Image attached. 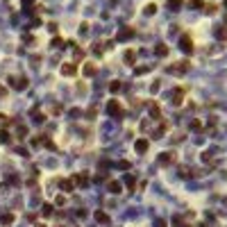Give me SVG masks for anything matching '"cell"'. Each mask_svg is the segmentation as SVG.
Wrapping results in <instances>:
<instances>
[{
	"instance_id": "obj_14",
	"label": "cell",
	"mask_w": 227,
	"mask_h": 227,
	"mask_svg": "<svg viewBox=\"0 0 227 227\" xmlns=\"http://www.w3.org/2000/svg\"><path fill=\"white\" fill-rule=\"evenodd\" d=\"M14 220H16V216H14V214H3V216H0V225H3V227L14 225Z\"/></svg>"
},
{
	"instance_id": "obj_4",
	"label": "cell",
	"mask_w": 227,
	"mask_h": 227,
	"mask_svg": "<svg viewBox=\"0 0 227 227\" xmlns=\"http://www.w3.org/2000/svg\"><path fill=\"white\" fill-rule=\"evenodd\" d=\"M148 148H150L148 139H136V141H134V150H136V155H145V152H148Z\"/></svg>"
},
{
	"instance_id": "obj_28",
	"label": "cell",
	"mask_w": 227,
	"mask_h": 227,
	"mask_svg": "<svg viewBox=\"0 0 227 227\" xmlns=\"http://www.w3.org/2000/svg\"><path fill=\"white\" fill-rule=\"evenodd\" d=\"M191 127H193L195 132H200V129H202V125H200V120H193V123H191Z\"/></svg>"
},
{
	"instance_id": "obj_26",
	"label": "cell",
	"mask_w": 227,
	"mask_h": 227,
	"mask_svg": "<svg viewBox=\"0 0 227 227\" xmlns=\"http://www.w3.org/2000/svg\"><path fill=\"white\" fill-rule=\"evenodd\" d=\"M157 12V5H148L145 7V14H155Z\"/></svg>"
},
{
	"instance_id": "obj_37",
	"label": "cell",
	"mask_w": 227,
	"mask_h": 227,
	"mask_svg": "<svg viewBox=\"0 0 227 227\" xmlns=\"http://www.w3.org/2000/svg\"><path fill=\"white\" fill-rule=\"evenodd\" d=\"M157 227H166V223L164 220H157Z\"/></svg>"
},
{
	"instance_id": "obj_25",
	"label": "cell",
	"mask_w": 227,
	"mask_h": 227,
	"mask_svg": "<svg viewBox=\"0 0 227 227\" xmlns=\"http://www.w3.org/2000/svg\"><path fill=\"white\" fill-rule=\"evenodd\" d=\"M148 71H150V66H141V68H136L134 73H136V75H143V73H148Z\"/></svg>"
},
{
	"instance_id": "obj_29",
	"label": "cell",
	"mask_w": 227,
	"mask_h": 227,
	"mask_svg": "<svg viewBox=\"0 0 227 227\" xmlns=\"http://www.w3.org/2000/svg\"><path fill=\"white\" fill-rule=\"evenodd\" d=\"M52 45L55 48H64V41L61 39H52Z\"/></svg>"
},
{
	"instance_id": "obj_1",
	"label": "cell",
	"mask_w": 227,
	"mask_h": 227,
	"mask_svg": "<svg viewBox=\"0 0 227 227\" xmlns=\"http://www.w3.org/2000/svg\"><path fill=\"white\" fill-rule=\"evenodd\" d=\"M107 114H109L111 118H123V116H125V111H123V107H120L118 100H109V102H107Z\"/></svg>"
},
{
	"instance_id": "obj_7",
	"label": "cell",
	"mask_w": 227,
	"mask_h": 227,
	"mask_svg": "<svg viewBox=\"0 0 227 227\" xmlns=\"http://www.w3.org/2000/svg\"><path fill=\"white\" fill-rule=\"evenodd\" d=\"M159 164H161V166L175 164V152H161V155H159Z\"/></svg>"
},
{
	"instance_id": "obj_11",
	"label": "cell",
	"mask_w": 227,
	"mask_h": 227,
	"mask_svg": "<svg viewBox=\"0 0 227 227\" xmlns=\"http://www.w3.org/2000/svg\"><path fill=\"white\" fill-rule=\"evenodd\" d=\"M132 36H134V30H132V27H123L116 39H118V41H127V39H132Z\"/></svg>"
},
{
	"instance_id": "obj_5",
	"label": "cell",
	"mask_w": 227,
	"mask_h": 227,
	"mask_svg": "<svg viewBox=\"0 0 227 227\" xmlns=\"http://www.w3.org/2000/svg\"><path fill=\"white\" fill-rule=\"evenodd\" d=\"M9 82H12V89H16V91H25L27 89V77H12Z\"/></svg>"
},
{
	"instance_id": "obj_33",
	"label": "cell",
	"mask_w": 227,
	"mask_h": 227,
	"mask_svg": "<svg viewBox=\"0 0 227 227\" xmlns=\"http://www.w3.org/2000/svg\"><path fill=\"white\" fill-rule=\"evenodd\" d=\"M216 34H218V39H227V32H225V30H218Z\"/></svg>"
},
{
	"instance_id": "obj_15",
	"label": "cell",
	"mask_w": 227,
	"mask_h": 227,
	"mask_svg": "<svg viewBox=\"0 0 227 227\" xmlns=\"http://www.w3.org/2000/svg\"><path fill=\"white\" fill-rule=\"evenodd\" d=\"M82 73L87 75V77H91V75L96 73V64H93V61H87V64H84V68H82Z\"/></svg>"
},
{
	"instance_id": "obj_38",
	"label": "cell",
	"mask_w": 227,
	"mask_h": 227,
	"mask_svg": "<svg viewBox=\"0 0 227 227\" xmlns=\"http://www.w3.org/2000/svg\"><path fill=\"white\" fill-rule=\"evenodd\" d=\"M34 227H45V223H36V225H34Z\"/></svg>"
},
{
	"instance_id": "obj_24",
	"label": "cell",
	"mask_w": 227,
	"mask_h": 227,
	"mask_svg": "<svg viewBox=\"0 0 227 227\" xmlns=\"http://www.w3.org/2000/svg\"><path fill=\"white\" fill-rule=\"evenodd\" d=\"M25 134H27V127L21 125V127H18V139H25Z\"/></svg>"
},
{
	"instance_id": "obj_10",
	"label": "cell",
	"mask_w": 227,
	"mask_h": 227,
	"mask_svg": "<svg viewBox=\"0 0 227 227\" xmlns=\"http://www.w3.org/2000/svg\"><path fill=\"white\" fill-rule=\"evenodd\" d=\"M107 191H109V193H114V195H118V193H123V184H120V182H116V179H111V182L107 184Z\"/></svg>"
},
{
	"instance_id": "obj_18",
	"label": "cell",
	"mask_w": 227,
	"mask_h": 227,
	"mask_svg": "<svg viewBox=\"0 0 227 227\" xmlns=\"http://www.w3.org/2000/svg\"><path fill=\"white\" fill-rule=\"evenodd\" d=\"M9 141H12V136H9V132L0 127V143H9Z\"/></svg>"
},
{
	"instance_id": "obj_6",
	"label": "cell",
	"mask_w": 227,
	"mask_h": 227,
	"mask_svg": "<svg viewBox=\"0 0 227 227\" xmlns=\"http://www.w3.org/2000/svg\"><path fill=\"white\" fill-rule=\"evenodd\" d=\"M184 93H186L184 87H177L173 91V105H182V102H184Z\"/></svg>"
},
{
	"instance_id": "obj_16",
	"label": "cell",
	"mask_w": 227,
	"mask_h": 227,
	"mask_svg": "<svg viewBox=\"0 0 227 227\" xmlns=\"http://www.w3.org/2000/svg\"><path fill=\"white\" fill-rule=\"evenodd\" d=\"M150 116L155 120H161V109H159V105H150Z\"/></svg>"
},
{
	"instance_id": "obj_23",
	"label": "cell",
	"mask_w": 227,
	"mask_h": 227,
	"mask_svg": "<svg viewBox=\"0 0 227 227\" xmlns=\"http://www.w3.org/2000/svg\"><path fill=\"white\" fill-rule=\"evenodd\" d=\"M125 184L129 186V191H134V177H132V175H127V177H125Z\"/></svg>"
},
{
	"instance_id": "obj_32",
	"label": "cell",
	"mask_w": 227,
	"mask_h": 227,
	"mask_svg": "<svg viewBox=\"0 0 227 227\" xmlns=\"http://www.w3.org/2000/svg\"><path fill=\"white\" fill-rule=\"evenodd\" d=\"M204 12H207V14H214V12H216V5H207Z\"/></svg>"
},
{
	"instance_id": "obj_21",
	"label": "cell",
	"mask_w": 227,
	"mask_h": 227,
	"mask_svg": "<svg viewBox=\"0 0 227 227\" xmlns=\"http://www.w3.org/2000/svg\"><path fill=\"white\" fill-rule=\"evenodd\" d=\"M96 220L98 223H109V216L105 211H96Z\"/></svg>"
},
{
	"instance_id": "obj_35",
	"label": "cell",
	"mask_w": 227,
	"mask_h": 227,
	"mask_svg": "<svg viewBox=\"0 0 227 227\" xmlns=\"http://www.w3.org/2000/svg\"><path fill=\"white\" fill-rule=\"evenodd\" d=\"M64 202H66V200H64V195H59V198H57V200H55V204H59V207H61Z\"/></svg>"
},
{
	"instance_id": "obj_36",
	"label": "cell",
	"mask_w": 227,
	"mask_h": 227,
	"mask_svg": "<svg viewBox=\"0 0 227 227\" xmlns=\"http://www.w3.org/2000/svg\"><path fill=\"white\" fill-rule=\"evenodd\" d=\"M118 166H120V168H123V170H127V168H129V161H120V164H118Z\"/></svg>"
},
{
	"instance_id": "obj_12",
	"label": "cell",
	"mask_w": 227,
	"mask_h": 227,
	"mask_svg": "<svg viewBox=\"0 0 227 227\" xmlns=\"http://www.w3.org/2000/svg\"><path fill=\"white\" fill-rule=\"evenodd\" d=\"M59 188L64 193H73L75 191V184L71 182V179H59Z\"/></svg>"
},
{
	"instance_id": "obj_31",
	"label": "cell",
	"mask_w": 227,
	"mask_h": 227,
	"mask_svg": "<svg viewBox=\"0 0 227 227\" xmlns=\"http://www.w3.org/2000/svg\"><path fill=\"white\" fill-rule=\"evenodd\" d=\"M61 111H64L61 105H55V107H52V114H61Z\"/></svg>"
},
{
	"instance_id": "obj_34",
	"label": "cell",
	"mask_w": 227,
	"mask_h": 227,
	"mask_svg": "<svg viewBox=\"0 0 227 227\" xmlns=\"http://www.w3.org/2000/svg\"><path fill=\"white\" fill-rule=\"evenodd\" d=\"M0 123H5V125H7V123H9V116H5V114H0Z\"/></svg>"
},
{
	"instance_id": "obj_27",
	"label": "cell",
	"mask_w": 227,
	"mask_h": 227,
	"mask_svg": "<svg viewBox=\"0 0 227 227\" xmlns=\"http://www.w3.org/2000/svg\"><path fill=\"white\" fill-rule=\"evenodd\" d=\"M96 114H98V109H96V107H91V109L87 111V116H89V118H96Z\"/></svg>"
},
{
	"instance_id": "obj_30",
	"label": "cell",
	"mask_w": 227,
	"mask_h": 227,
	"mask_svg": "<svg viewBox=\"0 0 227 227\" xmlns=\"http://www.w3.org/2000/svg\"><path fill=\"white\" fill-rule=\"evenodd\" d=\"M179 5H182V0H170V9H177Z\"/></svg>"
},
{
	"instance_id": "obj_19",
	"label": "cell",
	"mask_w": 227,
	"mask_h": 227,
	"mask_svg": "<svg viewBox=\"0 0 227 227\" xmlns=\"http://www.w3.org/2000/svg\"><path fill=\"white\" fill-rule=\"evenodd\" d=\"M120 87H123V84H120L118 80H114V82H109V91H111V93H118V91H120Z\"/></svg>"
},
{
	"instance_id": "obj_3",
	"label": "cell",
	"mask_w": 227,
	"mask_h": 227,
	"mask_svg": "<svg viewBox=\"0 0 227 227\" xmlns=\"http://www.w3.org/2000/svg\"><path fill=\"white\" fill-rule=\"evenodd\" d=\"M188 71V61H177L175 66H168V73H173V75H184Z\"/></svg>"
},
{
	"instance_id": "obj_22",
	"label": "cell",
	"mask_w": 227,
	"mask_h": 227,
	"mask_svg": "<svg viewBox=\"0 0 227 227\" xmlns=\"http://www.w3.org/2000/svg\"><path fill=\"white\" fill-rule=\"evenodd\" d=\"M41 211H43V216H52V204H43Z\"/></svg>"
},
{
	"instance_id": "obj_17",
	"label": "cell",
	"mask_w": 227,
	"mask_h": 227,
	"mask_svg": "<svg viewBox=\"0 0 227 227\" xmlns=\"http://www.w3.org/2000/svg\"><path fill=\"white\" fill-rule=\"evenodd\" d=\"M155 52H157V57H166L168 55V45H164V43H159L157 48H155Z\"/></svg>"
},
{
	"instance_id": "obj_39",
	"label": "cell",
	"mask_w": 227,
	"mask_h": 227,
	"mask_svg": "<svg viewBox=\"0 0 227 227\" xmlns=\"http://www.w3.org/2000/svg\"><path fill=\"white\" fill-rule=\"evenodd\" d=\"M5 93H7V91H5V89H3V87H0V96H5Z\"/></svg>"
},
{
	"instance_id": "obj_13",
	"label": "cell",
	"mask_w": 227,
	"mask_h": 227,
	"mask_svg": "<svg viewBox=\"0 0 227 227\" xmlns=\"http://www.w3.org/2000/svg\"><path fill=\"white\" fill-rule=\"evenodd\" d=\"M166 129H168V123H166V120H161V123H159V127L152 132V136H155V139H161V136L166 134Z\"/></svg>"
},
{
	"instance_id": "obj_8",
	"label": "cell",
	"mask_w": 227,
	"mask_h": 227,
	"mask_svg": "<svg viewBox=\"0 0 227 227\" xmlns=\"http://www.w3.org/2000/svg\"><path fill=\"white\" fill-rule=\"evenodd\" d=\"M75 73H77V64L68 61V64L61 66V75H66V77H71V75H75Z\"/></svg>"
},
{
	"instance_id": "obj_9",
	"label": "cell",
	"mask_w": 227,
	"mask_h": 227,
	"mask_svg": "<svg viewBox=\"0 0 227 227\" xmlns=\"http://www.w3.org/2000/svg\"><path fill=\"white\" fill-rule=\"evenodd\" d=\"M179 45H182L184 52H193V41H191V36H188V34H184L182 39H179Z\"/></svg>"
},
{
	"instance_id": "obj_2",
	"label": "cell",
	"mask_w": 227,
	"mask_h": 227,
	"mask_svg": "<svg viewBox=\"0 0 227 227\" xmlns=\"http://www.w3.org/2000/svg\"><path fill=\"white\" fill-rule=\"evenodd\" d=\"M71 182L75 184V186H89V182H91V179H89V173H75L73 177H71Z\"/></svg>"
},
{
	"instance_id": "obj_40",
	"label": "cell",
	"mask_w": 227,
	"mask_h": 227,
	"mask_svg": "<svg viewBox=\"0 0 227 227\" xmlns=\"http://www.w3.org/2000/svg\"><path fill=\"white\" fill-rule=\"evenodd\" d=\"M225 5H227V0H225Z\"/></svg>"
},
{
	"instance_id": "obj_20",
	"label": "cell",
	"mask_w": 227,
	"mask_h": 227,
	"mask_svg": "<svg viewBox=\"0 0 227 227\" xmlns=\"http://www.w3.org/2000/svg\"><path fill=\"white\" fill-rule=\"evenodd\" d=\"M134 59H136V52H134V50H127V52H125V61L132 66V64H134Z\"/></svg>"
}]
</instances>
